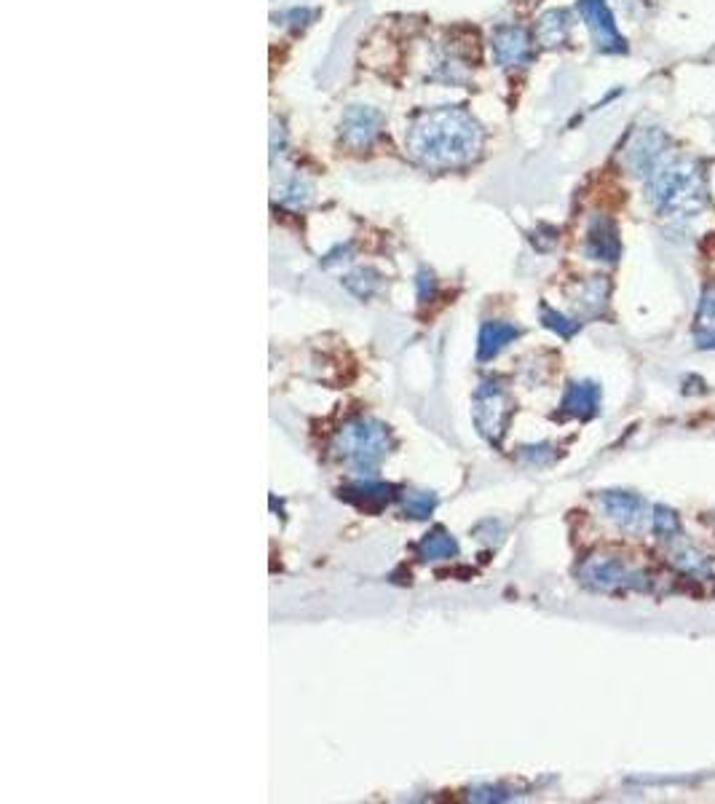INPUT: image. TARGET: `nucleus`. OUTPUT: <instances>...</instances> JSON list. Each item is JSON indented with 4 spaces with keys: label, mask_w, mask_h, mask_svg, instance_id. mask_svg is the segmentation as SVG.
Wrapping results in <instances>:
<instances>
[{
    "label": "nucleus",
    "mask_w": 715,
    "mask_h": 804,
    "mask_svg": "<svg viewBox=\"0 0 715 804\" xmlns=\"http://www.w3.org/2000/svg\"><path fill=\"white\" fill-rule=\"evenodd\" d=\"M651 528L654 534L662 539V542H673L681 536V520H678V512L665 507V504H657L654 507V515H651Z\"/></svg>",
    "instance_id": "a211bd4d"
},
{
    "label": "nucleus",
    "mask_w": 715,
    "mask_h": 804,
    "mask_svg": "<svg viewBox=\"0 0 715 804\" xmlns=\"http://www.w3.org/2000/svg\"><path fill=\"white\" fill-rule=\"evenodd\" d=\"M579 14L587 22V30L592 35V43L598 46L600 51H608V54H622L627 49V43L616 30V22L608 11L606 0H579Z\"/></svg>",
    "instance_id": "0eeeda50"
},
{
    "label": "nucleus",
    "mask_w": 715,
    "mask_h": 804,
    "mask_svg": "<svg viewBox=\"0 0 715 804\" xmlns=\"http://www.w3.org/2000/svg\"><path fill=\"white\" fill-rule=\"evenodd\" d=\"M493 54L501 67H517L531 59V38L523 27L507 25L493 33Z\"/></svg>",
    "instance_id": "9d476101"
},
{
    "label": "nucleus",
    "mask_w": 715,
    "mask_h": 804,
    "mask_svg": "<svg viewBox=\"0 0 715 804\" xmlns=\"http://www.w3.org/2000/svg\"><path fill=\"white\" fill-rule=\"evenodd\" d=\"M509 416H512V402L507 392L501 389L499 381H485L474 394V424L480 429V435L488 443L499 445L507 432Z\"/></svg>",
    "instance_id": "39448f33"
},
{
    "label": "nucleus",
    "mask_w": 715,
    "mask_h": 804,
    "mask_svg": "<svg viewBox=\"0 0 715 804\" xmlns=\"http://www.w3.org/2000/svg\"><path fill=\"white\" fill-rule=\"evenodd\" d=\"M341 494H346V499H351V502H359V504H383L389 502L391 499V488L389 486H381V483H373V480H365V483H357V486L346 488V491H341Z\"/></svg>",
    "instance_id": "6ab92c4d"
},
{
    "label": "nucleus",
    "mask_w": 715,
    "mask_h": 804,
    "mask_svg": "<svg viewBox=\"0 0 715 804\" xmlns=\"http://www.w3.org/2000/svg\"><path fill=\"white\" fill-rule=\"evenodd\" d=\"M568 33H571V14L568 11H547L541 14L539 25H536V38L544 49H555V46H563L568 41Z\"/></svg>",
    "instance_id": "4468645a"
},
{
    "label": "nucleus",
    "mask_w": 715,
    "mask_h": 804,
    "mask_svg": "<svg viewBox=\"0 0 715 804\" xmlns=\"http://www.w3.org/2000/svg\"><path fill=\"white\" fill-rule=\"evenodd\" d=\"M697 344L702 349H713L715 346V285L707 287L697 309V325H694Z\"/></svg>",
    "instance_id": "2eb2a0df"
},
{
    "label": "nucleus",
    "mask_w": 715,
    "mask_h": 804,
    "mask_svg": "<svg viewBox=\"0 0 715 804\" xmlns=\"http://www.w3.org/2000/svg\"><path fill=\"white\" fill-rule=\"evenodd\" d=\"M600 504L616 526L627 531V534H641L643 528L649 526V502L643 496L632 494V491H603Z\"/></svg>",
    "instance_id": "423d86ee"
},
{
    "label": "nucleus",
    "mask_w": 715,
    "mask_h": 804,
    "mask_svg": "<svg viewBox=\"0 0 715 804\" xmlns=\"http://www.w3.org/2000/svg\"><path fill=\"white\" fill-rule=\"evenodd\" d=\"M670 563H673L678 571H683V574H691V577H705V574H710V558H707L705 553H699L697 547L691 545L673 547Z\"/></svg>",
    "instance_id": "f3484780"
},
{
    "label": "nucleus",
    "mask_w": 715,
    "mask_h": 804,
    "mask_svg": "<svg viewBox=\"0 0 715 804\" xmlns=\"http://www.w3.org/2000/svg\"><path fill=\"white\" fill-rule=\"evenodd\" d=\"M515 338H520V327L507 325V322H485L480 327V344H477V357L483 362L499 357Z\"/></svg>",
    "instance_id": "ddd939ff"
},
{
    "label": "nucleus",
    "mask_w": 715,
    "mask_h": 804,
    "mask_svg": "<svg viewBox=\"0 0 715 804\" xmlns=\"http://www.w3.org/2000/svg\"><path fill=\"white\" fill-rule=\"evenodd\" d=\"M389 432L373 419L349 421L335 437V451L354 472L373 475L389 453Z\"/></svg>",
    "instance_id": "7ed1b4c3"
},
{
    "label": "nucleus",
    "mask_w": 715,
    "mask_h": 804,
    "mask_svg": "<svg viewBox=\"0 0 715 804\" xmlns=\"http://www.w3.org/2000/svg\"><path fill=\"white\" fill-rule=\"evenodd\" d=\"M579 579L592 590L600 593H619V590H646L649 577L643 571L632 569L619 558H608V555H595L590 561L582 563Z\"/></svg>",
    "instance_id": "20e7f679"
},
{
    "label": "nucleus",
    "mask_w": 715,
    "mask_h": 804,
    "mask_svg": "<svg viewBox=\"0 0 715 804\" xmlns=\"http://www.w3.org/2000/svg\"><path fill=\"white\" fill-rule=\"evenodd\" d=\"M563 413L576 419H592L600 408V386L595 381H574L563 397Z\"/></svg>",
    "instance_id": "f8f14e48"
},
{
    "label": "nucleus",
    "mask_w": 715,
    "mask_h": 804,
    "mask_svg": "<svg viewBox=\"0 0 715 804\" xmlns=\"http://www.w3.org/2000/svg\"><path fill=\"white\" fill-rule=\"evenodd\" d=\"M418 555H421L424 561H445V558H456L458 542L448 534V531L437 528V531L426 534L424 539L418 542Z\"/></svg>",
    "instance_id": "dca6fc26"
},
{
    "label": "nucleus",
    "mask_w": 715,
    "mask_h": 804,
    "mask_svg": "<svg viewBox=\"0 0 715 804\" xmlns=\"http://www.w3.org/2000/svg\"><path fill=\"white\" fill-rule=\"evenodd\" d=\"M432 293H434V277L432 274H426V271H421V274H418V298L426 301Z\"/></svg>",
    "instance_id": "4be33fe9"
},
{
    "label": "nucleus",
    "mask_w": 715,
    "mask_h": 804,
    "mask_svg": "<svg viewBox=\"0 0 715 804\" xmlns=\"http://www.w3.org/2000/svg\"><path fill=\"white\" fill-rule=\"evenodd\" d=\"M402 504H405V512L410 518H429L437 507V496L432 491H408Z\"/></svg>",
    "instance_id": "aec40b11"
},
{
    "label": "nucleus",
    "mask_w": 715,
    "mask_h": 804,
    "mask_svg": "<svg viewBox=\"0 0 715 804\" xmlns=\"http://www.w3.org/2000/svg\"><path fill=\"white\" fill-rule=\"evenodd\" d=\"M646 196L654 204V210L665 218H697L707 204L705 175L699 161L667 153L646 175Z\"/></svg>",
    "instance_id": "f03ea898"
},
{
    "label": "nucleus",
    "mask_w": 715,
    "mask_h": 804,
    "mask_svg": "<svg viewBox=\"0 0 715 804\" xmlns=\"http://www.w3.org/2000/svg\"><path fill=\"white\" fill-rule=\"evenodd\" d=\"M541 322L549 327V330H555L558 335H563V338H571V335L582 327V322H576V319H568L563 317L560 311H552V309H541Z\"/></svg>",
    "instance_id": "412c9836"
},
{
    "label": "nucleus",
    "mask_w": 715,
    "mask_h": 804,
    "mask_svg": "<svg viewBox=\"0 0 715 804\" xmlns=\"http://www.w3.org/2000/svg\"><path fill=\"white\" fill-rule=\"evenodd\" d=\"M713 523H715V512H713Z\"/></svg>",
    "instance_id": "5701e85b"
},
{
    "label": "nucleus",
    "mask_w": 715,
    "mask_h": 804,
    "mask_svg": "<svg viewBox=\"0 0 715 804\" xmlns=\"http://www.w3.org/2000/svg\"><path fill=\"white\" fill-rule=\"evenodd\" d=\"M670 153V140L659 129H643L630 140L627 145V153H624V161L627 167L635 172V175H649L651 169L657 167L659 161L665 159Z\"/></svg>",
    "instance_id": "6e6552de"
},
{
    "label": "nucleus",
    "mask_w": 715,
    "mask_h": 804,
    "mask_svg": "<svg viewBox=\"0 0 715 804\" xmlns=\"http://www.w3.org/2000/svg\"><path fill=\"white\" fill-rule=\"evenodd\" d=\"M587 255L592 260H603V263H616L619 258V236H616V228L611 220L606 218H595L592 220L590 231H587Z\"/></svg>",
    "instance_id": "9b49d317"
},
{
    "label": "nucleus",
    "mask_w": 715,
    "mask_h": 804,
    "mask_svg": "<svg viewBox=\"0 0 715 804\" xmlns=\"http://www.w3.org/2000/svg\"><path fill=\"white\" fill-rule=\"evenodd\" d=\"M381 113L365 105H351L341 121V140L354 151H362L373 143L378 126H381Z\"/></svg>",
    "instance_id": "1a4fd4ad"
},
{
    "label": "nucleus",
    "mask_w": 715,
    "mask_h": 804,
    "mask_svg": "<svg viewBox=\"0 0 715 804\" xmlns=\"http://www.w3.org/2000/svg\"><path fill=\"white\" fill-rule=\"evenodd\" d=\"M483 151V129L466 110H426L410 124L408 153L429 169H456Z\"/></svg>",
    "instance_id": "f257e3e1"
}]
</instances>
